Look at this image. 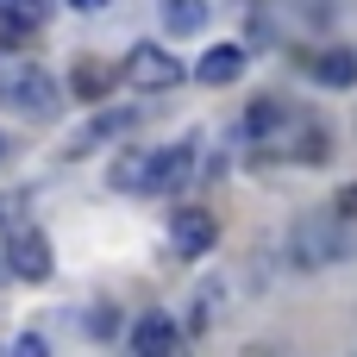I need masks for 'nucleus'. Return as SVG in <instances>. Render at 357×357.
Returning <instances> with one entry per match:
<instances>
[{
  "instance_id": "1",
  "label": "nucleus",
  "mask_w": 357,
  "mask_h": 357,
  "mask_svg": "<svg viewBox=\"0 0 357 357\" xmlns=\"http://www.w3.org/2000/svg\"><path fill=\"white\" fill-rule=\"evenodd\" d=\"M351 251H357V232H351V220H339V213H307V220H295L289 238H282V257H289V270H301V276H320V270L345 264Z\"/></svg>"
},
{
  "instance_id": "2",
  "label": "nucleus",
  "mask_w": 357,
  "mask_h": 357,
  "mask_svg": "<svg viewBox=\"0 0 357 357\" xmlns=\"http://www.w3.org/2000/svg\"><path fill=\"white\" fill-rule=\"evenodd\" d=\"M0 107L19 113V119H50V113L63 107V88H56L50 69H38V63H13V69H0Z\"/></svg>"
},
{
  "instance_id": "3",
  "label": "nucleus",
  "mask_w": 357,
  "mask_h": 357,
  "mask_svg": "<svg viewBox=\"0 0 357 357\" xmlns=\"http://www.w3.org/2000/svg\"><path fill=\"white\" fill-rule=\"evenodd\" d=\"M257 157H264V163H326V157H333V138H326V126H320L314 113H289L282 132H276Z\"/></svg>"
},
{
  "instance_id": "4",
  "label": "nucleus",
  "mask_w": 357,
  "mask_h": 357,
  "mask_svg": "<svg viewBox=\"0 0 357 357\" xmlns=\"http://www.w3.org/2000/svg\"><path fill=\"white\" fill-rule=\"evenodd\" d=\"M201 151H195V138H176V144H163V151H144V176H138V195H176V188H188V163H195Z\"/></svg>"
},
{
  "instance_id": "5",
  "label": "nucleus",
  "mask_w": 357,
  "mask_h": 357,
  "mask_svg": "<svg viewBox=\"0 0 357 357\" xmlns=\"http://www.w3.org/2000/svg\"><path fill=\"white\" fill-rule=\"evenodd\" d=\"M119 75H126L132 88L157 94V88H176V82H182V63H176L163 44H132V50H126V63H119Z\"/></svg>"
},
{
  "instance_id": "6",
  "label": "nucleus",
  "mask_w": 357,
  "mask_h": 357,
  "mask_svg": "<svg viewBox=\"0 0 357 357\" xmlns=\"http://www.w3.org/2000/svg\"><path fill=\"white\" fill-rule=\"evenodd\" d=\"M6 270L19 282H50V238L38 226H6Z\"/></svg>"
},
{
  "instance_id": "7",
  "label": "nucleus",
  "mask_w": 357,
  "mask_h": 357,
  "mask_svg": "<svg viewBox=\"0 0 357 357\" xmlns=\"http://www.w3.org/2000/svg\"><path fill=\"white\" fill-rule=\"evenodd\" d=\"M169 245H176V257H207L220 245V220L207 207H176L169 213Z\"/></svg>"
},
{
  "instance_id": "8",
  "label": "nucleus",
  "mask_w": 357,
  "mask_h": 357,
  "mask_svg": "<svg viewBox=\"0 0 357 357\" xmlns=\"http://www.w3.org/2000/svg\"><path fill=\"white\" fill-rule=\"evenodd\" d=\"M132 357H182V326L176 314H138L132 320Z\"/></svg>"
},
{
  "instance_id": "9",
  "label": "nucleus",
  "mask_w": 357,
  "mask_h": 357,
  "mask_svg": "<svg viewBox=\"0 0 357 357\" xmlns=\"http://www.w3.org/2000/svg\"><path fill=\"white\" fill-rule=\"evenodd\" d=\"M238 75H245V44H213L195 63V82H207V88H232Z\"/></svg>"
},
{
  "instance_id": "10",
  "label": "nucleus",
  "mask_w": 357,
  "mask_h": 357,
  "mask_svg": "<svg viewBox=\"0 0 357 357\" xmlns=\"http://www.w3.org/2000/svg\"><path fill=\"white\" fill-rule=\"evenodd\" d=\"M289 113H295V107H289L282 94H257V100L245 107V138H251V144L264 151V144H270V138L282 132V119H289Z\"/></svg>"
},
{
  "instance_id": "11",
  "label": "nucleus",
  "mask_w": 357,
  "mask_h": 357,
  "mask_svg": "<svg viewBox=\"0 0 357 357\" xmlns=\"http://www.w3.org/2000/svg\"><path fill=\"white\" fill-rule=\"evenodd\" d=\"M307 75H314L320 88H357V50H345V44H333V50H320Z\"/></svg>"
},
{
  "instance_id": "12",
  "label": "nucleus",
  "mask_w": 357,
  "mask_h": 357,
  "mask_svg": "<svg viewBox=\"0 0 357 357\" xmlns=\"http://www.w3.org/2000/svg\"><path fill=\"white\" fill-rule=\"evenodd\" d=\"M157 19H163L176 38H188V31L207 25V0H157Z\"/></svg>"
},
{
  "instance_id": "13",
  "label": "nucleus",
  "mask_w": 357,
  "mask_h": 357,
  "mask_svg": "<svg viewBox=\"0 0 357 357\" xmlns=\"http://www.w3.org/2000/svg\"><path fill=\"white\" fill-rule=\"evenodd\" d=\"M132 126H138L132 107H107V113H94V126L75 138V151H88V144H100V138H113V132H132Z\"/></svg>"
},
{
  "instance_id": "14",
  "label": "nucleus",
  "mask_w": 357,
  "mask_h": 357,
  "mask_svg": "<svg viewBox=\"0 0 357 357\" xmlns=\"http://www.w3.org/2000/svg\"><path fill=\"white\" fill-rule=\"evenodd\" d=\"M50 19V0H0V25L6 31H38Z\"/></svg>"
},
{
  "instance_id": "15",
  "label": "nucleus",
  "mask_w": 357,
  "mask_h": 357,
  "mask_svg": "<svg viewBox=\"0 0 357 357\" xmlns=\"http://www.w3.org/2000/svg\"><path fill=\"white\" fill-rule=\"evenodd\" d=\"M220 307H226V289H220V282H201V289H195V307H188V333H207V326L220 320Z\"/></svg>"
},
{
  "instance_id": "16",
  "label": "nucleus",
  "mask_w": 357,
  "mask_h": 357,
  "mask_svg": "<svg viewBox=\"0 0 357 357\" xmlns=\"http://www.w3.org/2000/svg\"><path fill=\"white\" fill-rule=\"evenodd\" d=\"M69 88H75L82 100H100V94L113 88V69H107V63H75V75H69Z\"/></svg>"
},
{
  "instance_id": "17",
  "label": "nucleus",
  "mask_w": 357,
  "mask_h": 357,
  "mask_svg": "<svg viewBox=\"0 0 357 357\" xmlns=\"http://www.w3.org/2000/svg\"><path fill=\"white\" fill-rule=\"evenodd\" d=\"M13 357H50V345H44L38 333H19V339H13Z\"/></svg>"
},
{
  "instance_id": "18",
  "label": "nucleus",
  "mask_w": 357,
  "mask_h": 357,
  "mask_svg": "<svg viewBox=\"0 0 357 357\" xmlns=\"http://www.w3.org/2000/svg\"><path fill=\"white\" fill-rule=\"evenodd\" d=\"M113 326H119V314H113V307H94V320H88V333H94V339H107Z\"/></svg>"
},
{
  "instance_id": "19",
  "label": "nucleus",
  "mask_w": 357,
  "mask_h": 357,
  "mask_svg": "<svg viewBox=\"0 0 357 357\" xmlns=\"http://www.w3.org/2000/svg\"><path fill=\"white\" fill-rule=\"evenodd\" d=\"M270 38H276V25H270V19L257 13V19H251V44H270Z\"/></svg>"
},
{
  "instance_id": "20",
  "label": "nucleus",
  "mask_w": 357,
  "mask_h": 357,
  "mask_svg": "<svg viewBox=\"0 0 357 357\" xmlns=\"http://www.w3.org/2000/svg\"><path fill=\"white\" fill-rule=\"evenodd\" d=\"M63 6H75V13H100V6H113V0H63Z\"/></svg>"
},
{
  "instance_id": "21",
  "label": "nucleus",
  "mask_w": 357,
  "mask_h": 357,
  "mask_svg": "<svg viewBox=\"0 0 357 357\" xmlns=\"http://www.w3.org/2000/svg\"><path fill=\"white\" fill-rule=\"evenodd\" d=\"M0 157H6V138H0Z\"/></svg>"
}]
</instances>
